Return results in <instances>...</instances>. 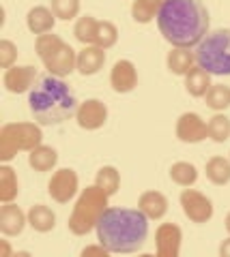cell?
Instances as JSON below:
<instances>
[{
	"label": "cell",
	"mask_w": 230,
	"mask_h": 257,
	"mask_svg": "<svg viewBox=\"0 0 230 257\" xmlns=\"http://www.w3.org/2000/svg\"><path fill=\"white\" fill-rule=\"evenodd\" d=\"M179 202H181V208H183V214L192 223L202 225V223H209L213 219L215 208H213V202L204 195V193L187 187V189H183V193H181Z\"/></svg>",
	"instance_id": "obj_8"
},
{
	"label": "cell",
	"mask_w": 230,
	"mask_h": 257,
	"mask_svg": "<svg viewBox=\"0 0 230 257\" xmlns=\"http://www.w3.org/2000/svg\"><path fill=\"white\" fill-rule=\"evenodd\" d=\"M157 28L172 47H196L209 35V11L200 0H166Z\"/></svg>",
	"instance_id": "obj_1"
},
{
	"label": "cell",
	"mask_w": 230,
	"mask_h": 257,
	"mask_svg": "<svg viewBox=\"0 0 230 257\" xmlns=\"http://www.w3.org/2000/svg\"><path fill=\"white\" fill-rule=\"evenodd\" d=\"M207 128H209V140H213L215 144H224L230 140V118L224 111H215V116L209 118Z\"/></svg>",
	"instance_id": "obj_30"
},
{
	"label": "cell",
	"mask_w": 230,
	"mask_h": 257,
	"mask_svg": "<svg viewBox=\"0 0 230 257\" xmlns=\"http://www.w3.org/2000/svg\"><path fill=\"white\" fill-rule=\"evenodd\" d=\"M138 208L150 221H160L168 214V197L162 191H144L138 199Z\"/></svg>",
	"instance_id": "obj_17"
},
{
	"label": "cell",
	"mask_w": 230,
	"mask_h": 257,
	"mask_svg": "<svg viewBox=\"0 0 230 257\" xmlns=\"http://www.w3.org/2000/svg\"><path fill=\"white\" fill-rule=\"evenodd\" d=\"M75 120L78 126L84 131H97L108 122V107L104 101L99 99H86L80 103V107L75 111Z\"/></svg>",
	"instance_id": "obj_12"
},
{
	"label": "cell",
	"mask_w": 230,
	"mask_h": 257,
	"mask_svg": "<svg viewBox=\"0 0 230 257\" xmlns=\"http://www.w3.org/2000/svg\"><path fill=\"white\" fill-rule=\"evenodd\" d=\"M170 180L183 189L194 187L198 182V167L194 163H189V161H177L170 167Z\"/></svg>",
	"instance_id": "obj_26"
},
{
	"label": "cell",
	"mask_w": 230,
	"mask_h": 257,
	"mask_svg": "<svg viewBox=\"0 0 230 257\" xmlns=\"http://www.w3.org/2000/svg\"><path fill=\"white\" fill-rule=\"evenodd\" d=\"M35 52L39 60L43 62L47 73L67 77L73 71H78V52L65 43L58 35L54 32H45V35H37L35 39Z\"/></svg>",
	"instance_id": "obj_5"
},
{
	"label": "cell",
	"mask_w": 230,
	"mask_h": 257,
	"mask_svg": "<svg viewBox=\"0 0 230 257\" xmlns=\"http://www.w3.org/2000/svg\"><path fill=\"white\" fill-rule=\"evenodd\" d=\"M148 221L140 208H108L95 231L110 253H136L146 244Z\"/></svg>",
	"instance_id": "obj_2"
},
{
	"label": "cell",
	"mask_w": 230,
	"mask_h": 257,
	"mask_svg": "<svg viewBox=\"0 0 230 257\" xmlns=\"http://www.w3.org/2000/svg\"><path fill=\"white\" fill-rule=\"evenodd\" d=\"M106 64V50L99 45H84L78 52V73L89 77V75H97Z\"/></svg>",
	"instance_id": "obj_16"
},
{
	"label": "cell",
	"mask_w": 230,
	"mask_h": 257,
	"mask_svg": "<svg viewBox=\"0 0 230 257\" xmlns=\"http://www.w3.org/2000/svg\"><path fill=\"white\" fill-rule=\"evenodd\" d=\"M219 255L221 257H230V238H226L224 242L219 244Z\"/></svg>",
	"instance_id": "obj_36"
},
{
	"label": "cell",
	"mask_w": 230,
	"mask_h": 257,
	"mask_svg": "<svg viewBox=\"0 0 230 257\" xmlns=\"http://www.w3.org/2000/svg\"><path fill=\"white\" fill-rule=\"evenodd\" d=\"M28 225V214H24L20 206L13 202L0 208V234L3 236H20Z\"/></svg>",
	"instance_id": "obj_15"
},
{
	"label": "cell",
	"mask_w": 230,
	"mask_h": 257,
	"mask_svg": "<svg viewBox=\"0 0 230 257\" xmlns=\"http://www.w3.org/2000/svg\"><path fill=\"white\" fill-rule=\"evenodd\" d=\"M209 138L207 122L196 111H185L177 120V140L183 144H200Z\"/></svg>",
	"instance_id": "obj_10"
},
{
	"label": "cell",
	"mask_w": 230,
	"mask_h": 257,
	"mask_svg": "<svg viewBox=\"0 0 230 257\" xmlns=\"http://www.w3.org/2000/svg\"><path fill=\"white\" fill-rule=\"evenodd\" d=\"M50 9L56 15V20H75L80 15V0H52Z\"/></svg>",
	"instance_id": "obj_32"
},
{
	"label": "cell",
	"mask_w": 230,
	"mask_h": 257,
	"mask_svg": "<svg viewBox=\"0 0 230 257\" xmlns=\"http://www.w3.org/2000/svg\"><path fill=\"white\" fill-rule=\"evenodd\" d=\"M183 231L177 223H162L155 231V251L160 257H179Z\"/></svg>",
	"instance_id": "obj_13"
},
{
	"label": "cell",
	"mask_w": 230,
	"mask_h": 257,
	"mask_svg": "<svg viewBox=\"0 0 230 257\" xmlns=\"http://www.w3.org/2000/svg\"><path fill=\"white\" fill-rule=\"evenodd\" d=\"M26 214H28V225L35 231H39V234H47V231H52L56 227V214H54L52 208L45 206V204L30 206V210Z\"/></svg>",
	"instance_id": "obj_20"
},
{
	"label": "cell",
	"mask_w": 230,
	"mask_h": 257,
	"mask_svg": "<svg viewBox=\"0 0 230 257\" xmlns=\"http://www.w3.org/2000/svg\"><path fill=\"white\" fill-rule=\"evenodd\" d=\"M211 86H213L211 73H207V71L202 67H198V64L185 75V90H187V94H192L194 99H204V94L209 92Z\"/></svg>",
	"instance_id": "obj_22"
},
{
	"label": "cell",
	"mask_w": 230,
	"mask_h": 257,
	"mask_svg": "<svg viewBox=\"0 0 230 257\" xmlns=\"http://www.w3.org/2000/svg\"><path fill=\"white\" fill-rule=\"evenodd\" d=\"M224 225H226V231H228V234H230V212L226 214V221H224Z\"/></svg>",
	"instance_id": "obj_37"
},
{
	"label": "cell",
	"mask_w": 230,
	"mask_h": 257,
	"mask_svg": "<svg viewBox=\"0 0 230 257\" xmlns=\"http://www.w3.org/2000/svg\"><path fill=\"white\" fill-rule=\"evenodd\" d=\"M204 174L211 184L215 187H226L230 182V159L224 157H211L204 165Z\"/></svg>",
	"instance_id": "obj_23"
},
{
	"label": "cell",
	"mask_w": 230,
	"mask_h": 257,
	"mask_svg": "<svg viewBox=\"0 0 230 257\" xmlns=\"http://www.w3.org/2000/svg\"><path fill=\"white\" fill-rule=\"evenodd\" d=\"M228 155H230V152H228ZM228 159H230V157H228Z\"/></svg>",
	"instance_id": "obj_38"
},
{
	"label": "cell",
	"mask_w": 230,
	"mask_h": 257,
	"mask_svg": "<svg viewBox=\"0 0 230 257\" xmlns=\"http://www.w3.org/2000/svg\"><path fill=\"white\" fill-rule=\"evenodd\" d=\"M28 107L35 122L41 126H54L73 118L80 103L65 77L47 73L39 77L28 92Z\"/></svg>",
	"instance_id": "obj_3"
},
{
	"label": "cell",
	"mask_w": 230,
	"mask_h": 257,
	"mask_svg": "<svg viewBox=\"0 0 230 257\" xmlns=\"http://www.w3.org/2000/svg\"><path fill=\"white\" fill-rule=\"evenodd\" d=\"M15 60H18V45L9 39H3L0 41V67L9 69L15 64Z\"/></svg>",
	"instance_id": "obj_33"
},
{
	"label": "cell",
	"mask_w": 230,
	"mask_h": 257,
	"mask_svg": "<svg viewBox=\"0 0 230 257\" xmlns=\"http://www.w3.org/2000/svg\"><path fill=\"white\" fill-rule=\"evenodd\" d=\"M39 79L37 75V69L30 67V64H13V67L5 69V75H3V84L7 88V92L11 94H22V92H30L33 90L35 82Z\"/></svg>",
	"instance_id": "obj_11"
},
{
	"label": "cell",
	"mask_w": 230,
	"mask_h": 257,
	"mask_svg": "<svg viewBox=\"0 0 230 257\" xmlns=\"http://www.w3.org/2000/svg\"><path fill=\"white\" fill-rule=\"evenodd\" d=\"M204 103L213 111H226L230 107V86L213 84L209 88V92L204 94Z\"/></svg>",
	"instance_id": "obj_29"
},
{
	"label": "cell",
	"mask_w": 230,
	"mask_h": 257,
	"mask_svg": "<svg viewBox=\"0 0 230 257\" xmlns=\"http://www.w3.org/2000/svg\"><path fill=\"white\" fill-rule=\"evenodd\" d=\"M97 26H99V20H95L93 15H84V18H78L73 26V35L82 45H95Z\"/></svg>",
	"instance_id": "obj_28"
},
{
	"label": "cell",
	"mask_w": 230,
	"mask_h": 257,
	"mask_svg": "<svg viewBox=\"0 0 230 257\" xmlns=\"http://www.w3.org/2000/svg\"><path fill=\"white\" fill-rule=\"evenodd\" d=\"M78 191H80V178L71 167L56 170L52 174L50 182H47V195L56 204H69L78 195Z\"/></svg>",
	"instance_id": "obj_9"
},
{
	"label": "cell",
	"mask_w": 230,
	"mask_h": 257,
	"mask_svg": "<svg viewBox=\"0 0 230 257\" xmlns=\"http://www.w3.org/2000/svg\"><path fill=\"white\" fill-rule=\"evenodd\" d=\"M196 64L211 75H230V28L209 32L196 45Z\"/></svg>",
	"instance_id": "obj_6"
},
{
	"label": "cell",
	"mask_w": 230,
	"mask_h": 257,
	"mask_svg": "<svg viewBox=\"0 0 230 257\" xmlns=\"http://www.w3.org/2000/svg\"><path fill=\"white\" fill-rule=\"evenodd\" d=\"M95 184H97L99 189H104L108 195L112 197L118 193V189H121V174H118L114 165H104L97 172V176H95Z\"/></svg>",
	"instance_id": "obj_27"
},
{
	"label": "cell",
	"mask_w": 230,
	"mask_h": 257,
	"mask_svg": "<svg viewBox=\"0 0 230 257\" xmlns=\"http://www.w3.org/2000/svg\"><path fill=\"white\" fill-rule=\"evenodd\" d=\"M110 86L118 94H127L136 90L138 86V69L131 60H116L112 71H110Z\"/></svg>",
	"instance_id": "obj_14"
},
{
	"label": "cell",
	"mask_w": 230,
	"mask_h": 257,
	"mask_svg": "<svg viewBox=\"0 0 230 257\" xmlns=\"http://www.w3.org/2000/svg\"><path fill=\"white\" fill-rule=\"evenodd\" d=\"M58 163V152L54 150L52 146H45V144H41V146H37L35 150H30L28 155V165L33 167L35 172H52L54 167H56Z\"/></svg>",
	"instance_id": "obj_21"
},
{
	"label": "cell",
	"mask_w": 230,
	"mask_h": 257,
	"mask_svg": "<svg viewBox=\"0 0 230 257\" xmlns=\"http://www.w3.org/2000/svg\"><path fill=\"white\" fill-rule=\"evenodd\" d=\"M91 255H99V257H108L110 251L104 246V244H91V246H84L82 248V257H91Z\"/></svg>",
	"instance_id": "obj_34"
},
{
	"label": "cell",
	"mask_w": 230,
	"mask_h": 257,
	"mask_svg": "<svg viewBox=\"0 0 230 257\" xmlns=\"http://www.w3.org/2000/svg\"><path fill=\"white\" fill-rule=\"evenodd\" d=\"M166 67L172 75L185 77L196 67V54L189 47H172L166 56Z\"/></svg>",
	"instance_id": "obj_18"
},
{
	"label": "cell",
	"mask_w": 230,
	"mask_h": 257,
	"mask_svg": "<svg viewBox=\"0 0 230 257\" xmlns=\"http://www.w3.org/2000/svg\"><path fill=\"white\" fill-rule=\"evenodd\" d=\"M20 193V182H18V174L13 167L9 165H0V202L9 204L18 197Z\"/></svg>",
	"instance_id": "obj_24"
},
{
	"label": "cell",
	"mask_w": 230,
	"mask_h": 257,
	"mask_svg": "<svg viewBox=\"0 0 230 257\" xmlns=\"http://www.w3.org/2000/svg\"><path fill=\"white\" fill-rule=\"evenodd\" d=\"M108 199L110 195L99 189L97 184L93 187H86L80 197L75 199V206H73V212L69 216V223L67 227L73 236H86L89 231H93L97 227V223L101 219V214L108 210Z\"/></svg>",
	"instance_id": "obj_4"
},
{
	"label": "cell",
	"mask_w": 230,
	"mask_h": 257,
	"mask_svg": "<svg viewBox=\"0 0 230 257\" xmlns=\"http://www.w3.org/2000/svg\"><path fill=\"white\" fill-rule=\"evenodd\" d=\"M166 0H133L131 3V18L136 24H150L157 20L162 5Z\"/></svg>",
	"instance_id": "obj_25"
},
{
	"label": "cell",
	"mask_w": 230,
	"mask_h": 257,
	"mask_svg": "<svg viewBox=\"0 0 230 257\" xmlns=\"http://www.w3.org/2000/svg\"><path fill=\"white\" fill-rule=\"evenodd\" d=\"M43 144V131L39 122H7L0 128V161L9 163L22 150H35Z\"/></svg>",
	"instance_id": "obj_7"
},
{
	"label": "cell",
	"mask_w": 230,
	"mask_h": 257,
	"mask_svg": "<svg viewBox=\"0 0 230 257\" xmlns=\"http://www.w3.org/2000/svg\"><path fill=\"white\" fill-rule=\"evenodd\" d=\"M11 246H9V242L7 240H0V257H11Z\"/></svg>",
	"instance_id": "obj_35"
},
{
	"label": "cell",
	"mask_w": 230,
	"mask_h": 257,
	"mask_svg": "<svg viewBox=\"0 0 230 257\" xmlns=\"http://www.w3.org/2000/svg\"><path fill=\"white\" fill-rule=\"evenodd\" d=\"M118 41V28H116V24L112 22H99V26H97V39H95V45H99V47H104V50H110V47H114Z\"/></svg>",
	"instance_id": "obj_31"
},
{
	"label": "cell",
	"mask_w": 230,
	"mask_h": 257,
	"mask_svg": "<svg viewBox=\"0 0 230 257\" xmlns=\"http://www.w3.org/2000/svg\"><path fill=\"white\" fill-rule=\"evenodd\" d=\"M54 24H56V15L50 7L37 5L26 13V26L33 35H45V32L54 30Z\"/></svg>",
	"instance_id": "obj_19"
}]
</instances>
